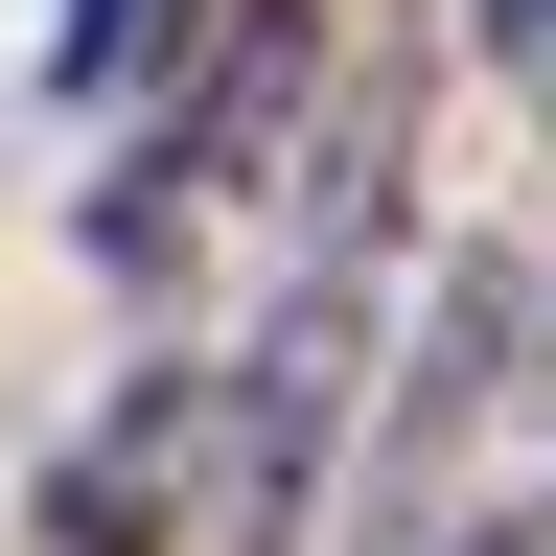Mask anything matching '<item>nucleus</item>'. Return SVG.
I'll return each instance as SVG.
<instances>
[{
	"mask_svg": "<svg viewBox=\"0 0 556 556\" xmlns=\"http://www.w3.org/2000/svg\"><path fill=\"white\" fill-rule=\"evenodd\" d=\"M186 24H208V0H70V47H47V70H70V93H163V47H186Z\"/></svg>",
	"mask_w": 556,
	"mask_h": 556,
	"instance_id": "nucleus-5",
	"label": "nucleus"
},
{
	"mask_svg": "<svg viewBox=\"0 0 556 556\" xmlns=\"http://www.w3.org/2000/svg\"><path fill=\"white\" fill-rule=\"evenodd\" d=\"M441 556H556V486H486V510H464Z\"/></svg>",
	"mask_w": 556,
	"mask_h": 556,
	"instance_id": "nucleus-6",
	"label": "nucleus"
},
{
	"mask_svg": "<svg viewBox=\"0 0 556 556\" xmlns=\"http://www.w3.org/2000/svg\"><path fill=\"white\" fill-rule=\"evenodd\" d=\"M510 348H533V255H464V278H441V325L394 348L371 441H348V510H371V533H417V486H441V464L486 441V394H510Z\"/></svg>",
	"mask_w": 556,
	"mask_h": 556,
	"instance_id": "nucleus-3",
	"label": "nucleus"
},
{
	"mask_svg": "<svg viewBox=\"0 0 556 556\" xmlns=\"http://www.w3.org/2000/svg\"><path fill=\"white\" fill-rule=\"evenodd\" d=\"M325 70H348L325 0H208V24L163 47V116H139V163H116V208H93V255H116V278H163V255H186V208H255V186L325 139Z\"/></svg>",
	"mask_w": 556,
	"mask_h": 556,
	"instance_id": "nucleus-2",
	"label": "nucleus"
},
{
	"mask_svg": "<svg viewBox=\"0 0 556 556\" xmlns=\"http://www.w3.org/2000/svg\"><path fill=\"white\" fill-rule=\"evenodd\" d=\"M371 302L394 232H302V278L255 302V348L208 371V556H302L348 510V441H371Z\"/></svg>",
	"mask_w": 556,
	"mask_h": 556,
	"instance_id": "nucleus-1",
	"label": "nucleus"
},
{
	"mask_svg": "<svg viewBox=\"0 0 556 556\" xmlns=\"http://www.w3.org/2000/svg\"><path fill=\"white\" fill-rule=\"evenodd\" d=\"M186 533H208V371H139L47 464V556H186Z\"/></svg>",
	"mask_w": 556,
	"mask_h": 556,
	"instance_id": "nucleus-4",
	"label": "nucleus"
}]
</instances>
